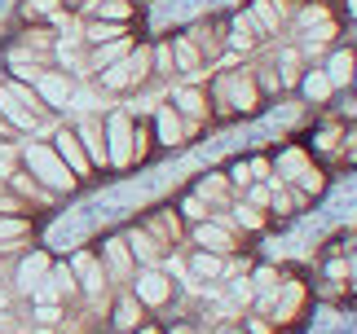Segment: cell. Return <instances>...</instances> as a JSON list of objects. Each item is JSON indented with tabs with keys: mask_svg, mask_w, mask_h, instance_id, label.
<instances>
[{
	"mask_svg": "<svg viewBox=\"0 0 357 334\" xmlns=\"http://www.w3.org/2000/svg\"><path fill=\"white\" fill-rule=\"evenodd\" d=\"M53 141H58V154H62V163L71 167L75 176H84L89 167H93V163H89V154H84V145H79V136H75L71 128H62L58 136H53Z\"/></svg>",
	"mask_w": 357,
	"mask_h": 334,
	"instance_id": "cell-4",
	"label": "cell"
},
{
	"mask_svg": "<svg viewBox=\"0 0 357 334\" xmlns=\"http://www.w3.org/2000/svg\"><path fill=\"white\" fill-rule=\"evenodd\" d=\"M150 75V49H137L128 58V79H146Z\"/></svg>",
	"mask_w": 357,
	"mask_h": 334,
	"instance_id": "cell-25",
	"label": "cell"
},
{
	"mask_svg": "<svg viewBox=\"0 0 357 334\" xmlns=\"http://www.w3.org/2000/svg\"><path fill=\"white\" fill-rule=\"evenodd\" d=\"M234 180H238V185H247V180H252V167L238 163V167H234Z\"/></svg>",
	"mask_w": 357,
	"mask_h": 334,
	"instance_id": "cell-33",
	"label": "cell"
},
{
	"mask_svg": "<svg viewBox=\"0 0 357 334\" xmlns=\"http://www.w3.org/2000/svg\"><path fill=\"white\" fill-rule=\"evenodd\" d=\"M172 53H176V66H181L185 75L199 66V53H195V45H185V40H176V45H172Z\"/></svg>",
	"mask_w": 357,
	"mask_h": 334,
	"instance_id": "cell-24",
	"label": "cell"
},
{
	"mask_svg": "<svg viewBox=\"0 0 357 334\" xmlns=\"http://www.w3.org/2000/svg\"><path fill=\"white\" fill-rule=\"evenodd\" d=\"M132 250H137L142 260H155V242H150L146 233H132Z\"/></svg>",
	"mask_w": 357,
	"mask_h": 334,
	"instance_id": "cell-27",
	"label": "cell"
},
{
	"mask_svg": "<svg viewBox=\"0 0 357 334\" xmlns=\"http://www.w3.org/2000/svg\"><path fill=\"white\" fill-rule=\"evenodd\" d=\"M93 13H98V18H111V22H128V5H123V0H93Z\"/></svg>",
	"mask_w": 357,
	"mask_h": 334,
	"instance_id": "cell-19",
	"label": "cell"
},
{
	"mask_svg": "<svg viewBox=\"0 0 357 334\" xmlns=\"http://www.w3.org/2000/svg\"><path fill=\"white\" fill-rule=\"evenodd\" d=\"M353 71H357V62H353V53H344V49H340L335 58L326 62V79H331V88L349 84V79H353Z\"/></svg>",
	"mask_w": 357,
	"mask_h": 334,
	"instance_id": "cell-11",
	"label": "cell"
},
{
	"mask_svg": "<svg viewBox=\"0 0 357 334\" xmlns=\"http://www.w3.org/2000/svg\"><path fill=\"white\" fill-rule=\"evenodd\" d=\"M142 326V299H123L115 308V330H132Z\"/></svg>",
	"mask_w": 357,
	"mask_h": 334,
	"instance_id": "cell-15",
	"label": "cell"
},
{
	"mask_svg": "<svg viewBox=\"0 0 357 334\" xmlns=\"http://www.w3.org/2000/svg\"><path fill=\"white\" fill-rule=\"evenodd\" d=\"M36 97H45V102L58 110V106L71 102V84H66L62 75H40V79H36Z\"/></svg>",
	"mask_w": 357,
	"mask_h": 334,
	"instance_id": "cell-8",
	"label": "cell"
},
{
	"mask_svg": "<svg viewBox=\"0 0 357 334\" xmlns=\"http://www.w3.org/2000/svg\"><path fill=\"white\" fill-rule=\"evenodd\" d=\"M119 53H123V45H115V49H106V53H98V66H111V62L119 58Z\"/></svg>",
	"mask_w": 357,
	"mask_h": 334,
	"instance_id": "cell-32",
	"label": "cell"
},
{
	"mask_svg": "<svg viewBox=\"0 0 357 334\" xmlns=\"http://www.w3.org/2000/svg\"><path fill=\"white\" fill-rule=\"evenodd\" d=\"M256 22H260V31H278V9H273V0H256Z\"/></svg>",
	"mask_w": 357,
	"mask_h": 334,
	"instance_id": "cell-21",
	"label": "cell"
},
{
	"mask_svg": "<svg viewBox=\"0 0 357 334\" xmlns=\"http://www.w3.org/2000/svg\"><path fill=\"white\" fill-rule=\"evenodd\" d=\"M71 269H75L79 277H84V282H79V286H84L89 295H98V290L106 286V277H102V269H98V264H93V255H89V250H79V255L71 260Z\"/></svg>",
	"mask_w": 357,
	"mask_h": 334,
	"instance_id": "cell-10",
	"label": "cell"
},
{
	"mask_svg": "<svg viewBox=\"0 0 357 334\" xmlns=\"http://www.w3.org/2000/svg\"><path fill=\"white\" fill-rule=\"evenodd\" d=\"M159 141L163 145H176V141H181V119H176V110H159Z\"/></svg>",
	"mask_w": 357,
	"mask_h": 334,
	"instance_id": "cell-13",
	"label": "cell"
},
{
	"mask_svg": "<svg viewBox=\"0 0 357 334\" xmlns=\"http://www.w3.org/2000/svg\"><path fill=\"white\" fill-rule=\"evenodd\" d=\"M195 242L203 250H212V255H229V250H234V238H229L221 225H212V220H203V225L195 229Z\"/></svg>",
	"mask_w": 357,
	"mask_h": 334,
	"instance_id": "cell-7",
	"label": "cell"
},
{
	"mask_svg": "<svg viewBox=\"0 0 357 334\" xmlns=\"http://www.w3.org/2000/svg\"><path fill=\"white\" fill-rule=\"evenodd\" d=\"M185 216H190V220H203L208 212H203V202H199V198H190V202H185Z\"/></svg>",
	"mask_w": 357,
	"mask_h": 334,
	"instance_id": "cell-31",
	"label": "cell"
},
{
	"mask_svg": "<svg viewBox=\"0 0 357 334\" xmlns=\"http://www.w3.org/2000/svg\"><path fill=\"white\" fill-rule=\"evenodd\" d=\"M353 84H357V71H353Z\"/></svg>",
	"mask_w": 357,
	"mask_h": 334,
	"instance_id": "cell-38",
	"label": "cell"
},
{
	"mask_svg": "<svg viewBox=\"0 0 357 334\" xmlns=\"http://www.w3.org/2000/svg\"><path fill=\"white\" fill-rule=\"evenodd\" d=\"M238 220L247 229H260V212H252V207H238Z\"/></svg>",
	"mask_w": 357,
	"mask_h": 334,
	"instance_id": "cell-29",
	"label": "cell"
},
{
	"mask_svg": "<svg viewBox=\"0 0 357 334\" xmlns=\"http://www.w3.org/2000/svg\"><path fill=\"white\" fill-rule=\"evenodd\" d=\"M58 317H62V312L53 308V303H45V308H40V321H58Z\"/></svg>",
	"mask_w": 357,
	"mask_h": 334,
	"instance_id": "cell-34",
	"label": "cell"
},
{
	"mask_svg": "<svg viewBox=\"0 0 357 334\" xmlns=\"http://www.w3.org/2000/svg\"><path fill=\"white\" fill-rule=\"evenodd\" d=\"M119 35H123V22H102L98 18V22L89 26V40H93V45H115Z\"/></svg>",
	"mask_w": 357,
	"mask_h": 334,
	"instance_id": "cell-18",
	"label": "cell"
},
{
	"mask_svg": "<svg viewBox=\"0 0 357 334\" xmlns=\"http://www.w3.org/2000/svg\"><path fill=\"white\" fill-rule=\"evenodd\" d=\"M353 273H357V260H353Z\"/></svg>",
	"mask_w": 357,
	"mask_h": 334,
	"instance_id": "cell-36",
	"label": "cell"
},
{
	"mask_svg": "<svg viewBox=\"0 0 357 334\" xmlns=\"http://www.w3.org/2000/svg\"><path fill=\"white\" fill-rule=\"evenodd\" d=\"M26 233V220H18V216H0V242H18Z\"/></svg>",
	"mask_w": 357,
	"mask_h": 334,
	"instance_id": "cell-23",
	"label": "cell"
},
{
	"mask_svg": "<svg viewBox=\"0 0 357 334\" xmlns=\"http://www.w3.org/2000/svg\"><path fill=\"white\" fill-rule=\"evenodd\" d=\"M128 84V62H111L102 71V88H123Z\"/></svg>",
	"mask_w": 357,
	"mask_h": 334,
	"instance_id": "cell-20",
	"label": "cell"
},
{
	"mask_svg": "<svg viewBox=\"0 0 357 334\" xmlns=\"http://www.w3.org/2000/svg\"><path fill=\"white\" fill-rule=\"evenodd\" d=\"M5 303H9V295H5V290H0V308H5Z\"/></svg>",
	"mask_w": 357,
	"mask_h": 334,
	"instance_id": "cell-35",
	"label": "cell"
},
{
	"mask_svg": "<svg viewBox=\"0 0 357 334\" xmlns=\"http://www.w3.org/2000/svg\"><path fill=\"white\" fill-rule=\"evenodd\" d=\"M229 334H243V330H229Z\"/></svg>",
	"mask_w": 357,
	"mask_h": 334,
	"instance_id": "cell-37",
	"label": "cell"
},
{
	"mask_svg": "<svg viewBox=\"0 0 357 334\" xmlns=\"http://www.w3.org/2000/svg\"><path fill=\"white\" fill-rule=\"evenodd\" d=\"M176 106H181L190 119H199L203 110H208V97H203L199 88H181V93H176Z\"/></svg>",
	"mask_w": 357,
	"mask_h": 334,
	"instance_id": "cell-17",
	"label": "cell"
},
{
	"mask_svg": "<svg viewBox=\"0 0 357 334\" xmlns=\"http://www.w3.org/2000/svg\"><path fill=\"white\" fill-rule=\"evenodd\" d=\"M168 295H172V282H168L163 273H155V269H150V273H142V277H137V299H142V303H150V308L168 303Z\"/></svg>",
	"mask_w": 357,
	"mask_h": 334,
	"instance_id": "cell-5",
	"label": "cell"
},
{
	"mask_svg": "<svg viewBox=\"0 0 357 334\" xmlns=\"http://www.w3.org/2000/svg\"><path fill=\"white\" fill-rule=\"evenodd\" d=\"M106 128H111V150H106V154H111V163H119V167H128L132 159H137V136H132V119L128 115H111V123H106Z\"/></svg>",
	"mask_w": 357,
	"mask_h": 334,
	"instance_id": "cell-2",
	"label": "cell"
},
{
	"mask_svg": "<svg viewBox=\"0 0 357 334\" xmlns=\"http://www.w3.org/2000/svg\"><path fill=\"white\" fill-rule=\"evenodd\" d=\"M190 269H195L199 277H221V273H225V260L212 255V250H199V255L190 260Z\"/></svg>",
	"mask_w": 357,
	"mask_h": 334,
	"instance_id": "cell-14",
	"label": "cell"
},
{
	"mask_svg": "<svg viewBox=\"0 0 357 334\" xmlns=\"http://www.w3.org/2000/svg\"><path fill=\"white\" fill-rule=\"evenodd\" d=\"M300 185H305L309 193H318L322 189V172H300Z\"/></svg>",
	"mask_w": 357,
	"mask_h": 334,
	"instance_id": "cell-28",
	"label": "cell"
},
{
	"mask_svg": "<svg viewBox=\"0 0 357 334\" xmlns=\"http://www.w3.org/2000/svg\"><path fill=\"white\" fill-rule=\"evenodd\" d=\"M0 115H5V119L13 123V128H22V132H31L36 123H40V110H31V106H26L22 97L9 88V84L0 88Z\"/></svg>",
	"mask_w": 357,
	"mask_h": 334,
	"instance_id": "cell-3",
	"label": "cell"
},
{
	"mask_svg": "<svg viewBox=\"0 0 357 334\" xmlns=\"http://www.w3.org/2000/svg\"><path fill=\"white\" fill-rule=\"evenodd\" d=\"M45 277H49V255H40V250H36V255L22 260V269H18V286L22 290H36Z\"/></svg>",
	"mask_w": 357,
	"mask_h": 334,
	"instance_id": "cell-9",
	"label": "cell"
},
{
	"mask_svg": "<svg viewBox=\"0 0 357 334\" xmlns=\"http://www.w3.org/2000/svg\"><path fill=\"white\" fill-rule=\"evenodd\" d=\"M75 136H79V145H84V154H89V163L93 167H102V163H111V154H106V141H102V128L93 119H84L75 128Z\"/></svg>",
	"mask_w": 357,
	"mask_h": 334,
	"instance_id": "cell-6",
	"label": "cell"
},
{
	"mask_svg": "<svg viewBox=\"0 0 357 334\" xmlns=\"http://www.w3.org/2000/svg\"><path fill=\"white\" fill-rule=\"evenodd\" d=\"M106 255H111V264H115V269H119V273H128V269H132V255H128V242H119V238H115V242H106Z\"/></svg>",
	"mask_w": 357,
	"mask_h": 334,
	"instance_id": "cell-22",
	"label": "cell"
},
{
	"mask_svg": "<svg viewBox=\"0 0 357 334\" xmlns=\"http://www.w3.org/2000/svg\"><path fill=\"white\" fill-rule=\"evenodd\" d=\"M225 93L234 97V106H238V110H256V84H252V79H243V75H238V79H229V84H225Z\"/></svg>",
	"mask_w": 357,
	"mask_h": 334,
	"instance_id": "cell-12",
	"label": "cell"
},
{
	"mask_svg": "<svg viewBox=\"0 0 357 334\" xmlns=\"http://www.w3.org/2000/svg\"><path fill=\"white\" fill-rule=\"evenodd\" d=\"M22 159H26V167H31V176H40L49 189H75V172L62 163L58 150L31 141V145H22Z\"/></svg>",
	"mask_w": 357,
	"mask_h": 334,
	"instance_id": "cell-1",
	"label": "cell"
},
{
	"mask_svg": "<svg viewBox=\"0 0 357 334\" xmlns=\"http://www.w3.org/2000/svg\"><path fill=\"white\" fill-rule=\"evenodd\" d=\"M58 9V0H31V5H26V13H53Z\"/></svg>",
	"mask_w": 357,
	"mask_h": 334,
	"instance_id": "cell-30",
	"label": "cell"
},
{
	"mask_svg": "<svg viewBox=\"0 0 357 334\" xmlns=\"http://www.w3.org/2000/svg\"><path fill=\"white\" fill-rule=\"evenodd\" d=\"M252 45H256V26L247 18H238L234 22V49H252Z\"/></svg>",
	"mask_w": 357,
	"mask_h": 334,
	"instance_id": "cell-26",
	"label": "cell"
},
{
	"mask_svg": "<svg viewBox=\"0 0 357 334\" xmlns=\"http://www.w3.org/2000/svg\"><path fill=\"white\" fill-rule=\"evenodd\" d=\"M305 97L309 102H326V97H331V79H326V71H309L305 75Z\"/></svg>",
	"mask_w": 357,
	"mask_h": 334,
	"instance_id": "cell-16",
	"label": "cell"
}]
</instances>
